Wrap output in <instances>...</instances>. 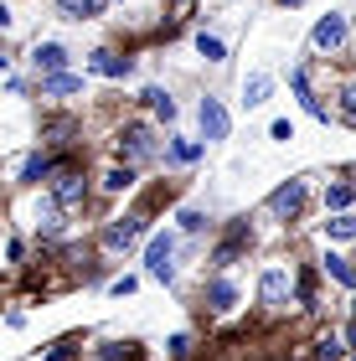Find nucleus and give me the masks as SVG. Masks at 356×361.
I'll return each instance as SVG.
<instances>
[{
    "mask_svg": "<svg viewBox=\"0 0 356 361\" xmlns=\"http://www.w3.org/2000/svg\"><path fill=\"white\" fill-rule=\"evenodd\" d=\"M269 93H274V78H269V73H253L248 83H243V104H248V109H258Z\"/></svg>",
    "mask_w": 356,
    "mask_h": 361,
    "instance_id": "obj_15",
    "label": "nucleus"
},
{
    "mask_svg": "<svg viewBox=\"0 0 356 361\" xmlns=\"http://www.w3.org/2000/svg\"><path fill=\"white\" fill-rule=\"evenodd\" d=\"M351 196H356L351 186H331V191H326V212H346V207H351Z\"/></svg>",
    "mask_w": 356,
    "mask_h": 361,
    "instance_id": "obj_25",
    "label": "nucleus"
},
{
    "mask_svg": "<svg viewBox=\"0 0 356 361\" xmlns=\"http://www.w3.org/2000/svg\"><path fill=\"white\" fill-rule=\"evenodd\" d=\"M258 294H264L269 310H284V300H289V274H284V269H269L264 284H258Z\"/></svg>",
    "mask_w": 356,
    "mask_h": 361,
    "instance_id": "obj_9",
    "label": "nucleus"
},
{
    "mask_svg": "<svg viewBox=\"0 0 356 361\" xmlns=\"http://www.w3.org/2000/svg\"><path fill=\"white\" fill-rule=\"evenodd\" d=\"M171 258H176V238H171V233L150 238V248H145V269H150L155 279H171V274H176Z\"/></svg>",
    "mask_w": 356,
    "mask_h": 361,
    "instance_id": "obj_4",
    "label": "nucleus"
},
{
    "mask_svg": "<svg viewBox=\"0 0 356 361\" xmlns=\"http://www.w3.org/2000/svg\"><path fill=\"white\" fill-rule=\"evenodd\" d=\"M315 356H320V361H336V356H341V341H336V336H320Z\"/></svg>",
    "mask_w": 356,
    "mask_h": 361,
    "instance_id": "obj_27",
    "label": "nucleus"
},
{
    "mask_svg": "<svg viewBox=\"0 0 356 361\" xmlns=\"http://www.w3.org/2000/svg\"><path fill=\"white\" fill-rule=\"evenodd\" d=\"M104 186H109V191H129V186H135V171H129V166H114V171L104 176Z\"/></svg>",
    "mask_w": 356,
    "mask_h": 361,
    "instance_id": "obj_23",
    "label": "nucleus"
},
{
    "mask_svg": "<svg viewBox=\"0 0 356 361\" xmlns=\"http://www.w3.org/2000/svg\"><path fill=\"white\" fill-rule=\"evenodd\" d=\"M57 160H47V155H26V166H21V186H37V180L52 176Z\"/></svg>",
    "mask_w": 356,
    "mask_h": 361,
    "instance_id": "obj_16",
    "label": "nucleus"
},
{
    "mask_svg": "<svg viewBox=\"0 0 356 361\" xmlns=\"http://www.w3.org/2000/svg\"><path fill=\"white\" fill-rule=\"evenodd\" d=\"M279 6H300V0H279Z\"/></svg>",
    "mask_w": 356,
    "mask_h": 361,
    "instance_id": "obj_31",
    "label": "nucleus"
},
{
    "mask_svg": "<svg viewBox=\"0 0 356 361\" xmlns=\"http://www.w3.org/2000/svg\"><path fill=\"white\" fill-rule=\"evenodd\" d=\"M320 264H326V274H331V279H341V284H356V269L346 264L341 253H326V258H320Z\"/></svg>",
    "mask_w": 356,
    "mask_h": 361,
    "instance_id": "obj_21",
    "label": "nucleus"
},
{
    "mask_svg": "<svg viewBox=\"0 0 356 361\" xmlns=\"http://www.w3.org/2000/svg\"><path fill=\"white\" fill-rule=\"evenodd\" d=\"M57 11L68 21H99L104 16V0H57Z\"/></svg>",
    "mask_w": 356,
    "mask_h": 361,
    "instance_id": "obj_14",
    "label": "nucleus"
},
{
    "mask_svg": "<svg viewBox=\"0 0 356 361\" xmlns=\"http://www.w3.org/2000/svg\"><path fill=\"white\" fill-rule=\"evenodd\" d=\"M31 62H37V73H62L68 68V47L62 42H42L37 52H31Z\"/></svg>",
    "mask_w": 356,
    "mask_h": 361,
    "instance_id": "obj_10",
    "label": "nucleus"
},
{
    "mask_svg": "<svg viewBox=\"0 0 356 361\" xmlns=\"http://www.w3.org/2000/svg\"><path fill=\"white\" fill-rule=\"evenodd\" d=\"M52 196H57V207H68V212H78L88 202V180H83V171H78L73 160H57L52 166Z\"/></svg>",
    "mask_w": 356,
    "mask_h": 361,
    "instance_id": "obj_1",
    "label": "nucleus"
},
{
    "mask_svg": "<svg viewBox=\"0 0 356 361\" xmlns=\"http://www.w3.org/2000/svg\"><path fill=\"white\" fill-rule=\"evenodd\" d=\"M42 93H47V98L83 93V78H73V73H42Z\"/></svg>",
    "mask_w": 356,
    "mask_h": 361,
    "instance_id": "obj_12",
    "label": "nucleus"
},
{
    "mask_svg": "<svg viewBox=\"0 0 356 361\" xmlns=\"http://www.w3.org/2000/svg\"><path fill=\"white\" fill-rule=\"evenodd\" d=\"M119 155H124V160H150V155H155L150 129H145V124H124V129H119Z\"/></svg>",
    "mask_w": 356,
    "mask_h": 361,
    "instance_id": "obj_6",
    "label": "nucleus"
},
{
    "mask_svg": "<svg viewBox=\"0 0 356 361\" xmlns=\"http://www.w3.org/2000/svg\"><path fill=\"white\" fill-rule=\"evenodd\" d=\"M336 109H341L346 124H356V78H346V83H341V104H336Z\"/></svg>",
    "mask_w": 356,
    "mask_h": 361,
    "instance_id": "obj_22",
    "label": "nucleus"
},
{
    "mask_svg": "<svg viewBox=\"0 0 356 361\" xmlns=\"http://www.w3.org/2000/svg\"><path fill=\"white\" fill-rule=\"evenodd\" d=\"M140 233H145V217H119V222L104 227V248L124 253V248H135V243H140Z\"/></svg>",
    "mask_w": 356,
    "mask_h": 361,
    "instance_id": "obj_7",
    "label": "nucleus"
},
{
    "mask_svg": "<svg viewBox=\"0 0 356 361\" xmlns=\"http://www.w3.org/2000/svg\"><path fill=\"white\" fill-rule=\"evenodd\" d=\"M346 341H351V351H356V325H351V331H346Z\"/></svg>",
    "mask_w": 356,
    "mask_h": 361,
    "instance_id": "obj_30",
    "label": "nucleus"
},
{
    "mask_svg": "<svg viewBox=\"0 0 356 361\" xmlns=\"http://www.w3.org/2000/svg\"><path fill=\"white\" fill-rule=\"evenodd\" d=\"M104 361H140V346H104Z\"/></svg>",
    "mask_w": 356,
    "mask_h": 361,
    "instance_id": "obj_26",
    "label": "nucleus"
},
{
    "mask_svg": "<svg viewBox=\"0 0 356 361\" xmlns=\"http://www.w3.org/2000/svg\"><path fill=\"white\" fill-rule=\"evenodd\" d=\"M233 305H238V284L233 279H212V284H207V310L222 315V310H233Z\"/></svg>",
    "mask_w": 356,
    "mask_h": 361,
    "instance_id": "obj_11",
    "label": "nucleus"
},
{
    "mask_svg": "<svg viewBox=\"0 0 356 361\" xmlns=\"http://www.w3.org/2000/svg\"><path fill=\"white\" fill-rule=\"evenodd\" d=\"M310 42H315V52H341L346 47V16H320L315 31H310Z\"/></svg>",
    "mask_w": 356,
    "mask_h": 361,
    "instance_id": "obj_3",
    "label": "nucleus"
},
{
    "mask_svg": "<svg viewBox=\"0 0 356 361\" xmlns=\"http://www.w3.org/2000/svg\"><path fill=\"white\" fill-rule=\"evenodd\" d=\"M269 212H274V217H284V222L300 217V212H305V180H284V186L269 196Z\"/></svg>",
    "mask_w": 356,
    "mask_h": 361,
    "instance_id": "obj_5",
    "label": "nucleus"
},
{
    "mask_svg": "<svg viewBox=\"0 0 356 361\" xmlns=\"http://www.w3.org/2000/svg\"><path fill=\"white\" fill-rule=\"evenodd\" d=\"M197 124H202V140H207V145H222V140H228V129H233L228 109H222L217 98H202V109H197Z\"/></svg>",
    "mask_w": 356,
    "mask_h": 361,
    "instance_id": "obj_2",
    "label": "nucleus"
},
{
    "mask_svg": "<svg viewBox=\"0 0 356 361\" xmlns=\"http://www.w3.org/2000/svg\"><path fill=\"white\" fill-rule=\"evenodd\" d=\"M326 233H331V238H356V217H346V212H336V217L326 222Z\"/></svg>",
    "mask_w": 356,
    "mask_h": 361,
    "instance_id": "obj_24",
    "label": "nucleus"
},
{
    "mask_svg": "<svg viewBox=\"0 0 356 361\" xmlns=\"http://www.w3.org/2000/svg\"><path fill=\"white\" fill-rule=\"evenodd\" d=\"M6 26H11V11H6V6H0V31H6Z\"/></svg>",
    "mask_w": 356,
    "mask_h": 361,
    "instance_id": "obj_29",
    "label": "nucleus"
},
{
    "mask_svg": "<svg viewBox=\"0 0 356 361\" xmlns=\"http://www.w3.org/2000/svg\"><path fill=\"white\" fill-rule=\"evenodd\" d=\"M197 155H202L197 140H171V150H166V160H176V166H191Z\"/></svg>",
    "mask_w": 356,
    "mask_h": 361,
    "instance_id": "obj_20",
    "label": "nucleus"
},
{
    "mask_svg": "<svg viewBox=\"0 0 356 361\" xmlns=\"http://www.w3.org/2000/svg\"><path fill=\"white\" fill-rule=\"evenodd\" d=\"M197 52H202L207 62H228V42L212 37V31H202V37H197Z\"/></svg>",
    "mask_w": 356,
    "mask_h": 361,
    "instance_id": "obj_17",
    "label": "nucleus"
},
{
    "mask_svg": "<svg viewBox=\"0 0 356 361\" xmlns=\"http://www.w3.org/2000/svg\"><path fill=\"white\" fill-rule=\"evenodd\" d=\"M181 227H186V233H202V227H207V217H202L197 207H186V212H181Z\"/></svg>",
    "mask_w": 356,
    "mask_h": 361,
    "instance_id": "obj_28",
    "label": "nucleus"
},
{
    "mask_svg": "<svg viewBox=\"0 0 356 361\" xmlns=\"http://www.w3.org/2000/svg\"><path fill=\"white\" fill-rule=\"evenodd\" d=\"M78 135H83V129H78L73 119H57V124H47V135H42V140H47V145H73Z\"/></svg>",
    "mask_w": 356,
    "mask_h": 361,
    "instance_id": "obj_19",
    "label": "nucleus"
},
{
    "mask_svg": "<svg viewBox=\"0 0 356 361\" xmlns=\"http://www.w3.org/2000/svg\"><path fill=\"white\" fill-rule=\"evenodd\" d=\"M243 243H253V233H248V222H233V233L222 238V248H217L212 258H217V264H233V258L243 253Z\"/></svg>",
    "mask_w": 356,
    "mask_h": 361,
    "instance_id": "obj_13",
    "label": "nucleus"
},
{
    "mask_svg": "<svg viewBox=\"0 0 356 361\" xmlns=\"http://www.w3.org/2000/svg\"><path fill=\"white\" fill-rule=\"evenodd\" d=\"M88 68H93V73H104V78H129V73H135V62L119 57V52H109V47H99V52L88 57Z\"/></svg>",
    "mask_w": 356,
    "mask_h": 361,
    "instance_id": "obj_8",
    "label": "nucleus"
},
{
    "mask_svg": "<svg viewBox=\"0 0 356 361\" xmlns=\"http://www.w3.org/2000/svg\"><path fill=\"white\" fill-rule=\"evenodd\" d=\"M145 104H150V109H155V114H160L166 124L176 119V98H171L166 88H145Z\"/></svg>",
    "mask_w": 356,
    "mask_h": 361,
    "instance_id": "obj_18",
    "label": "nucleus"
}]
</instances>
